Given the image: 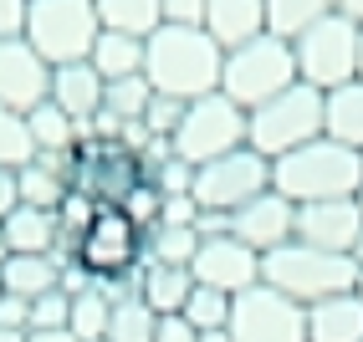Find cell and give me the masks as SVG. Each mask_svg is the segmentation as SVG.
<instances>
[{"label": "cell", "mask_w": 363, "mask_h": 342, "mask_svg": "<svg viewBox=\"0 0 363 342\" xmlns=\"http://www.w3.org/2000/svg\"><path fill=\"white\" fill-rule=\"evenodd\" d=\"M292 57H297V82L318 92L348 87L358 82V26L343 16H323L318 26H307L292 41Z\"/></svg>", "instance_id": "8"}, {"label": "cell", "mask_w": 363, "mask_h": 342, "mask_svg": "<svg viewBox=\"0 0 363 342\" xmlns=\"http://www.w3.org/2000/svg\"><path fill=\"white\" fill-rule=\"evenodd\" d=\"M149 103H154V87L143 77H123V82H108L103 87V108L118 118V123H143Z\"/></svg>", "instance_id": "32"}, {"label": "cell", "mask_w": 363, "mask_h": 342, "mask_svg": "<svg viewBox=\"0 0 363 342\" xmlns=\"http://www.w3.org/2000/svg\"><path fill=\"white\" fill-rule=\"evenodd\" d=\"M159 225H184V230H195V225H200V205H195V194L164 200V215H159Z\"/></svg>", "instance_id": "42"}, {"label": "cell", "mask_w": 363, "mask_h": 342, "mask_svg": "<svg viewBox=\"0 0 363 342\" xmlns=\"http://www.w3.org/2000/svg\"><path fill=\"white\" fill-rule=\"evenodd\" d=\"M52 92V67H46L26 41H0V108L31 113Z\"/></svg>", "instance_id": "16"}, {"label": "cell", "mask_w": 363, "mask_h": 342, "mask_svg": "<svg viewBox=\"0 0 363 342\" xmlns=\"http://www.w3.org/2000/svg\"><path fill=\"white\" fill-rule=\"evenodd\" d=\"M0 286L11 291V297H46V291H62V261L57 256H11L0 266Z\"/></svg>", "instance_id": "24"}, {"label": "cell", "mask_w": 363, "mask_h": 342, "mask_svg": "<svg viewBox=\"0 0 363 342\" xmlns=\"http://www.w3.org/2000/svg\"><path fill=\"white\" fill-rule=\"evenodd\" d=\"M92 72L103 82H123V77H143V41L133 36H118V31H103L92 41Z\"/></svg>", "instance_id": "26"}, {"label": "cell", "mask_w": 363, "mask_h": 342, "mask_svg": "<svg viewBox=\"0 0 363 342\" xmlns=\"http://www.w3.org/2000/svg\"><path fill=\"white\" fill-rule=\"evenodd\" d=\"M143 184V164L138 154H128L123 143H103V138H87L77 143V169H72V189H82L87 200L108 205H123V194Z\"/></svg>", "instance_id": "12"}, {"label": "cell", "mask_w": 363, "mask_h": 342, "mask_svg": "<svg viewBox=\"0 0 363 342\" xmlns=\"http://www.w3.org/2000/svg\"><path fill=\"white\" fill-rule=\"evenodd\" d=\"M26 128H31V143L36 154H72L77 143H87V123H72V118L57 108V103H41L26 113Z\"/></svg>", "instance_id": "25"}, {"label": "cell", "mask_w": 363, "mask_h": 342, "mask_svg": "<svg viewBox=\"0 0 363 342\" xmlns=\"http://www.w3.org/2000/svg\"><path fill=\"white\" fill-rule=\"evenodd\" d=\"M0 230H6V246L11 256H57V215L52 210H31V205H16L6 220H0Z\"/></svg>", "instance_id": "22"}, {"label": "cell", "mask_w": 363, "mask_h": 342, "mask_svg": "<svg viewBox=\"0 0 363 342\" xmlns=\"http://www.w3.org/2000/svg\"><path fill=\"white\" fill-rule=\"evenodd\" d=\"M67 317H72V297L46 291V297L31 302V332H67Z\"/></svg>", "instance_id": "36"}, {"label": "cell", "mask_w": 363, "mask_h": 342, "mask_svg": "<svg viewBox=\"0 0 363 342\" xmlns=\"http://www.w3.org/2000/svg\"><path fill=\"white\" fill-rule=\"evenodd\" d=\"M353 261H358V266H363V240H358V251H353Z\"/></svg>", "instance_id": "52"}, {"label": "cell", "mask_w": 363, "mask_h": 342, "mask_svg": "<svg viewBox=\"0 0 363 342\" xmlns=\"http://www.w3.org/2000/svg\"><path fill=\"white\" fill-rule=\"evenodd\" d=\"M0 297H6V286H0Z\"/></svg>", "instance_id": "54"}, {"label": "cell", "mask_w": 363, "mask_h": 342, "mask_svg": "<svg viewBox=\"0 0 363 342\" xmlns=\"http://www.w3.org/2000/svg\"><path fill=\"white\" fill-rule=\"evenodd\" d=\"M26 342H77L72 332H26Z\"/></svg>", "instance_id": "46"}, {"label": "cell", "mask_w": 363, "mask_h": 342, "mask_svg": "<svg viewBox=\"0 0 363 342\" xmlns=\"http://www.w3.org/2000/svg\"><path fill=\"white\" fill-rule=\"evenodd\" d=\"M358 82H363V31H358Z\"/></svg>", "instance_id": "50"}, {"label": "cell", "mask_w": 363, "mask_h": 342, "mask_svg": "<svg viewBox=\"0 0 363 342\" xmlns=\"http://www.w3.org/2000/svg\"><path fill=\"white\" fill-rule=\"evenodd\" d=\"M235 149H246V113H240L225 92H210V97H195L184 103V118L174 128V154L184 164H215Z\"/></svg>", "instance_id": "7"}, {"label": "cell", "mask_w": 363, "mask_h": 342, "mask_svg": "<svg viewBox=\"0 0 363 342\" xmlns=\"http://www.w3.org/2000/svg\"><path fill=\"white\" fill-rule=\"evenodd\" d=\"M72 169H77V149H72V154H36L26 169H16L21 205L57 215V205L67 200V189H72Z\"/></svg>", "instance_id": "17"}, {"label": "cell", "mask_w": 363, "mask_h": 342, "mask_svg": "<svg viewBox=\"0 0 363 342\" xmlns=\"http://www.w3.org/2000/svg\"><path fill=\"white\" fill-rule=\"evenodd\" d=\"M118 210H123V215L133 220V225H138L143 235H149V230L159 225V215H164V194H159L149 179H143V184H133V189L123 194V205H118Z\"/></svg>", "instance_id": "35"}, {"label": "cell", "mask_w": 363, "mask_h": 342, "mask_svg": "<svg viewBox=\"0 0 363 342\" xmlns=\"http://www.w3.org/2000/svg\"><path fill=\"white\" fill-rule=\"evenodd\" d=\"M333 16H343V21H353V26L363 31V0H333Z\"/></svg>", "instance_id": "45"}, {"label": "cell", "mask_w": 363, "mask_h": 342, "mask_svg": "<svg viewBox=\"0 0 363 342\" xmlns=\"http://www.w3.org/2000/svg\"><path fill=\"white\" fill-rule=\"evenodd\" d=\"M323 16H333V0H266V31L281 41H297Z\"/></svg>", "instance_id": "28"}, {"label": "cell", "mask_w": 363, "mask_h": 342, "mask_svg": "<svg viewBox=\"0 0 363 342\" xmlns=\"http://www.w3.org/2000/svg\"><path fill=\"white\" fill-rule=\"evenodd\" d=\"M16 205H21V194H16V169H0V220H6Z\"/></svg>", "instance_id": "44"}, {"label": "cell", "mask_w": 363, "mask_h": 342, "mask_svg": "<svg viewBox=\"0 0 363 342\" xmlns=\"http://www.w3.org/2000/svg\"><path fill=\"white\" fill-rule=\"evenodd\" d=\"M272 189L292 205H328V200H358L363 189V154L343 149L333 138H312L297 154L272 164Z\"/></svg>", "instance_id": "2"}, {"label": "cell", "mask_w": 363, "mask_h": 342, "mask_svg": "<svg viewBox=\"0 0 363 342\" xmlns=\"http://www.w3.org/2000/svg\"><path fill=\"white\" fill-rule=\"evenodd\" d=\"M200 251V230H184V225H154L143 235V261H159V266H189Z\"/></svg>", "instance_id": "30"}, {"label": "cell", "mask_w": 363, "mask_h": 342, "mask_svg": "<svg viewBox=\"0 0 363 342\" xmlns=\"http://www.w3.org/2000/svg\"><path fill=\"white\" fill-rule=\"evenodd\" d=\"M230 337L235 342H307V307L272 286H251L230 302Z\"/></svg>", "instance_id": "11"}, {"label": "cell", "mask_w": 363, "mask_h": 342, "mask_svg": "<svg viewBox=\"0 0 363 342\" xmlns=\"http://www.w3.org/2000/svg\"><path fill=\"white\" fill-rule=\"evenodd\" d=\"M353 291H358V297H363V266H358V281H353Z\"/></svg>", "instance_id": "51"}, {"label": "cell", "mask_w": 363, "mask_h": 342, "mask_svg": "<svg viewBox=\"0 0 363 342\" xmlns=\"http://www.w3.org/2000/svg\"><path fill=\"white\" fill-rule=\"evenodd\" d=\"M11 261V246H6V230H0V266H6Z\"/></svg>", "instance_id": "48"}, {"label": "cell", "mask_w": 363, "mask_h": 342, "mask_svg": "<svg viewBox=\"0 0 363 342\" xmlns=\"http://www.w3.org/2000/svg\"><path fill=\"white\" fill-rule=\"evenodd\" d=\"M36 159V143L26 128V113L0 108V169H26Z\"/></svg>", "instance_id": "34"}, {"label": "cell", "mask_w": 363, "mask_h": 342, "mask_svg": "<svg viewBox=\"0 0 363 342\" xmlns=\"http://www.w3.org/2000/svg\"><path fill=\"white\" fill-rule=\"evenodd\" d=\"M200 342H235V337H230V327H220V332H200Z\"/></svg>", "instance_id": "47"}, {"label": "cell", "mask_w": 363, "mask_h": 342, "mask_svg": "<svg viewBox=\"0 0 363 342\" xmlns=\"http://www.w3.org/2000/svg\"><path fill=\"white\" fill-rule=\"evenodd\" d=\"M297 82V57H292V41L281 36H256L246 46H235V52H225V67H220V92L230 97V103L240 113H251L261 103H272V97H281L286 87Z\"/></svg>", "instance_id": "5"}, {"label": "cell", "mask_w": 363, "mask_h": 342, "mask_svg": "<svg viewBox=\"0 0 363 342\" xmlns=\"http://www.w3.org/2000/svg\"><path fill=\"white\" fill-rule=\"evenodd\" d=\"M113 297L103 291V281L82 291V297H72V317H67V332L77 337V342H103L108 337V322H113Z\"/></svg>", "instance_id": "29"}, {"label": "cell", "mask_w": 363, "mask_h": 342, "mask_svg": "<svg viewBox=\"0 0 363 342\" xmlns=\"http://www.w3.org/2000/svg\"><path fill=\"white\" fill-rule=\"evenodd\" d=\"M149 184L164 194V200H179V194H195V164H184L179 154L169 159V164H159L154 174H149Z\"/></svg>", "instance_id": "37"}, {"label": "cell", "mask_w": 363, "mask_h": 342, "mask_svg": "<svg viewBox=\"0 0 363 342\" xmlns=\"http://www.w3.org/2000/svg\"><path fill=\"white\" fill-rule=\"evenodd\" d=\"M225 235L240 240V246L256 251V256H272V251L297 240V205L281 200L277 189H266L251 205H240L235 215H225Z\"/></svg>", "instance_id": "13"}, {"label": "cell", "mask_w": 363, "mask_h": 342, "mask_svg": "<svg viewBox=\"0 0 363 342\" xmlns=\"http://www.w3.org/2000/svg\"><path fill=\"white\" fill-rule=\"evenodd\" d=\"M26 11L31 0H0V41H26Z\"/></svg>", "instance_id": "40"}, {"label": "cell", "mask_w": 363, "mask_h": 342, "mask_svg": "<svg viewBox=\"0 0 363 342\" xmlns=\"http://www.w3.org/2000/svg\"><path fill=\"white\" fill-rule=\"evenodd\" d=\"M154 332H159V317L138 302V291L133 297H123L113 307V322H108V337L103 342H154Z\"/></svg>", "instance_id": "31"}, {"label": "cell", "mask_w": 363, "mask_h": 342, "mask_svg": "<svg viewBox=\"0 0 363 342\" xmlns=\"http://www.w3.org/2000/svg\"><path fill=\"white\" fill-rule=\"evenodd\" d=\"M159 11H164V26L205 31V0H159Z\"/></svg>", "instance_id": "39"}, {"label": "cell", "mask_w": 363, "mask_h": 342, "mask_svg": "<svg viewBox=\"0 0 363 342\" xmlns=\"http://www.w3.org/2000/svg\"><path fill=\"white\" fill-rule=\"evenodd\" d=\"M179 118H184V103H174V97H159V92H154L149 113H143V128H149L154 138H174Z\"/></svg>", "instance_id": "38"}, {"label": "cell", "mask_w": 363, "mask_h": 342, "mask_svg": "<svg viewBox=\"0 0 363 342\" xmlns=\"http://www.w3.org/2000/svg\"><path fill=\"white\" fill-rule=\"evenodd\" d=\"M138 302L149 307L154 317H179L189 291H195V276H189V266H159V261H143L138 266Z\"/></svg>", "instance_id": "20"}, {"label": "cell", "mask_w": 363, "mask_h": 342, "mask_svg": "<svg viewBox=\"0 0 363 342\" xmlns=\"http://www.w3.org/2000/svg\"><path fill=\"white\" fill-rule=\"evenodd\" d=\"M358 210H363V189H358Z\"/></svg>", "instance_id": "53"}, {"label": "cell", "mask_w": 363, "mask_h": 342, "mask_svg": "<svg viewBox=\"0 0 363 342\" xmlns=\"http://www.w3.org/2000/svg\"><path fill=\"white\" fill-rule=\"evenodd\" d=\"M0 342H26V337H21V332H6V327H0Z\"/></svg>", "instance_id": "49"}, {"label": "cell", "mask_w": 363, "mask_h": 342, "mask_svg": "<svg viewBox=\"0 0 363 342\" xmlns=\"http://www.w3.org/2000/svg\"><path fill=\"white\" fill-rule=\"evenodd\" d=\"M220 67H225V52L205 31L159 26L143 41V82L159 97H174V103H195V97L220 92Z\"/></svg>", "instance_id": "1"}, {"label": "cell", "mask_w": 363, "mask_h": 342, "mask_svg": "<svg viewBox=\"0 0 363 342\" xmlns=\"http://www.w3.org/2000/svg\"><path fill=\"white\" fill-rule=\"evenodd\" d=\"M266 189H272V159H261L256 149H235L225 159L195 169V205H200V215H235L240 205H251Z\"/></svg>", "instance_id": "9"}, {"label": "cell", "mask_w": 363, "mask_h": 342, "mask_svg": "<svg viewBox=\"0 0 363 342\" xmlns=\"http://www.w3.org/2000/svg\"><path fill=\"white\" fill-rule=\"evenodd\" d=\"M189 276H195V286L240 297V291L261 286V256L246 251V246L230 240V235H210V240H200L195 261H189Z\"/></svg>", "instance_id": "14"}, {"label": "cell", "mask_w": 363, "mask_h": 342, "mask_svg": "<svg viewBox=\"0 0 363 342\" xmlns=\"http://www.w3.org/2000/svg\"><path fill=\"white\" fill-rule=\"evenodd\" d=\"M230 302H235V297H225V291L195 286L179 317H184V322L195 327V332H220V327H230Z\"/></svg>", "instance_id": "33"}, {"label": "cell", "mask_w": 363, "mask_h": 342, "mask_svg": "<svg viewBox=\"0 0 363 342\" xmlns=\"http://www.w3.org/2000/svg\"><path fill=\"white\" fill-rule=\"evenodd\" d=\"M353 281H358L353 256H333L318 246H302V240L261 256V286L292 297L297 307H318L328 297H343V291H353Z\"/></svg>", "instance_id": "3"}, {"label": "cell", "mask_w": 363, "mask_h": 342, "mask_svg": "<svg viewBox=\"0 0 363 342\" xmlns=\"http://www.w3.org/2000/svg\"><path fill=\"white\" fill-rule=\"evenodd\" d=\"M323 138L363 154V82L323 92Z\"/></svg>", "instance_id": "23"}, {"label": "cell", "mask_w": 363, "mask_h": 342, "mask_svg": "<svg viewBox=\"0 0 363 342\" xmlns=\"http://www.w3.org/2000/svg\"><path fill=\"white\" fill-rule=\"evenodd\" d=\"M205 36L220 52L266 36V0H205Z\"/></svg>", "instance_id": "19"}, {"label": "cell", "mask_w": 363, "mask_h": 342, "mask_svg": "<svg viewBox=\"0 0 363 342\" xmlns=\"http://www.w3.org/2000/svg\"><path fill=\"white\" fill-rule=\"evenodd\" d=\"M312 138H323V92L307 82H292L281 97L246 113V149H256L272 164L297 154Z\"/></svg>", "instance_id": "4"}, {"label": "cell", "mask_w": 363, "mask_h": 342, "mask_svg": "<svg viewBox=\"0 0 363 342\" xmlns=\"http://www.w3.org/2000/svg\"><path fill=\"white\" fill-rule=\"evenodd\" d=\"M103 77L92 72V62H67V67H52V92L46 103H57L72 123H92L103 113Z\"/></svg>", "instance_id": "18"}, {"label": "cell", "mask_w": 363, "mask_h": 342, "mask_svg": "<svg viewBox=\"0 0 363 342\" xmlns=\"http://www.w3.org/2000/svg\"><path fill=\"white\" fill-rule=\"evenodd\" d=\"M307 342H363V297L343 291L307 307Z\"/></svg>", "instance_id": "21"}, {"label": "cell", "mask_w": 363, "mask_h": 342, "mask_svg": "<svg viewBox=\"0 0 363 342\" xmlns=\"http://www.w3.org/2000/svg\"><path fill=\"white\" fill-rule=\"evenodd\" d=\"M0 327L26 337V332H31V302H26V297H11V291H6V297H0Z\"/></svg>", "instance_id": "41"}, {"label": "cell", "mask_w": 363, "mask_h": 342, "mask_svg": "<svg viewBox=\"0 0 363 342\" xmlns=\"http://www.w3.org/2000/svg\"><path fill=\"white\" fill-rule=\"evenodd\" d=\"M98 36H103L98 0H31L26 11V46L46 67L87 62Z\"/></svg>", "instance_id": "6"}, {"label": "cell", "mask_w": 363, "mask_h": 342, "mask_svg": "<svg viewBox=\"0 0 363 342\" xmlns=\"http://www.w3.org/2000/svg\"><path fill=\"white\" fill-rule=\"evenodd\" d=\"M98 21H103V31L149 41L164 26V11H159V0H98Z\"/></svg>", "instance_id": "27"}, {"label": "cell", "mask_w": 363, "mask_h": 342, "mask_svg": "<svg viewBox=\"0 0 363 342\" xmlns=\"http://www.w3.org/2000/svg\"><path fill=\"white\" fill-rule=\"evenodd\" d=\"M297 240L333 256H353L363 240V210L358 200H328V205H297Z\"/></svg>", "instance_id": "15"}, {"label": "cell", "mask_w": 363, "mask_h": 342, "mask_svg": "<svg viewBox=\"0 0 363 342\" xmlns=\"http://www.w3.org/2000/svg\"><path fill=\"white\" fill-rule=\"evenodd\" d=\"M154 342H200V332L184 322V317H159V332Z\"/></svg>", "instance_id": "43"}, {"label": "cell", "mask_w": 363, "mask_h": 342, "mask_svg": "<svg viewBox=\"0 0 363 342\" xmlns=\"http://www.w3.org/2000/svg\"><path fill=\"white\" fill-rule=\"evenodd\" d=\"M77 261L98 281H133L143 266V230L118 205H108V210H98V220L77 240Z\"/></svg>", "instance_id": "10"}]
</instances>
